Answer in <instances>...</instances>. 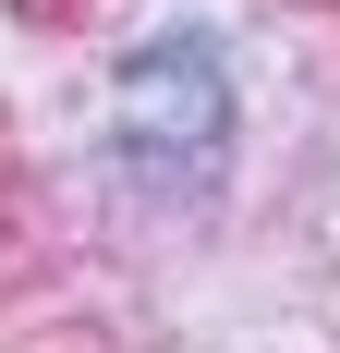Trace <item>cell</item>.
<instances>
[{"label": "cell", "mask_w": 340, "mask_h": 353, "mask_svg": "<svg viewBox=\"0 0 340 353\" xmlns=\"http://www.w3.org/2000/svg\"><path fill=\"white\" fill-rule=\"evenodd\" d=\"M231 134V85H219V49L206 37H146L134 61L109 73V159L146 183H206Z\"/></svg>", "instance_id": "obj_1"}]
</instances>
